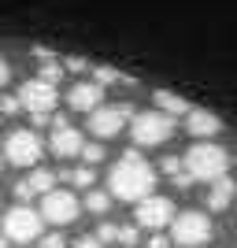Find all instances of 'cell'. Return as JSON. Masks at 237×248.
<instances>
[{
  "label": "cell",
  "mask_w": 237,
  "mask_h": 248,
  "mask_svg": "<svg viewBox=\"0 0 237 248\" xmlns=\"http://www.w3.org/2000/svg\"><path fill=\"white\" fill-rule=\"evenodd\" d=\"M152 186H156V170L144 163L137 152L119 155V163H115L111 174H108V189H111V197L115 200H130V204L148 200V197H152Z\"/></svg>",
  "instance_id": "6da1fadb"
},
{
  "label": "cell",
  "mask_w": 237,
  "mask_h": 248,
  "mask_svg": "<svg viewBox=\"0 0 237 248\" xmlns=\"http://www.w3.org/2000/svg\"><path fill=\"white\" fill-rule=\"evenodd\" d=\"M226 167H230V159H226V148H219V145H207V141H200V145H193L186 152V170L193 178H200V182H222L226 178Z\"/></svg>",
  "instance_id": "7a4b0ae2"
},
{
  "label": "cell",
  "mask_w": 237,
  "mask_h": 248,
  "mask_svg": "<svg viewBox=\"0 0 237 248\" xmlns=\"http://www.w3.org/2000/svg\"><path fill=\"white\" fill-rule=\"evenodd\" d=\"M130 134H134L137 145H163L167 137L174 134V119L163 111H141L134 115V123H130Z\"/></svg>",
  "instance_id": "3957f363"
},
{
  "label": "cell",
  "mask_w": 237,
  "mask_h": 248,
  "mask_svg": "<svg viewBox=\"0 0 237 248\" xmlns=\"http://www.w3.org/2000/svg\"><path fill=\"white\" fill-rule=\"evenodd\" d=\"M41 226H45V215L33 211L30 204H19L4 215V237L8 241H41Z\"/></svg>",
  "instance_id": "277c9868"
},
{
  "label": "cell",
  "mask_w": 237,
  "mask_h": 248,
  "mask_svg": "<svg viewBox=\"0 0 237 248\" xmlns=\"http://www.w3.org/2000/svg\"><path fill=\"white\" fill-rule=\"evenodd\" d=\"M171 237L182 248L204 245V241H211V218H207L204 211H182V215L174 218V226H171Z\"/></svg>",
  "instance_id": "5b68a950"
},
{
  "label": "cell",
  "mask_w": 237,
  "mask_h": 248,
  "mask_svg": "<svg viewBox=\"0 0 237 248\" xmlns=\"http://www.w3.org/2000/svg\"><path fill=\"white\" fill-rule=\"evenodd\" d=\"M4 159L15 167H33L41 159V137L33 130H11L4 141Z\"/></svg>",
  "instance_id": "8992f818"
},
{
  "label": "cell",
  "mask_w": 237,
  "mask_h": 248,
  "mask_svg": "<svg viewBox=\"0 0 237 248\" xmlns=\"http://www.w3.org/2000/svg\"><path fill=\"white\" fill-rule=\"evenodd\" d=\"M19 100H22V108L33 115V123H45L48 111H52V104H56V85L41 82V78H30V82L19 89Z\"/></svg>",
  "instance_id": "52a82bcc"
},
{
  "label": "cell",
  "mask_w": 237,
  "mask_h": 248,
  "mask_svg": "<svg viewBox=\"0 0 237 248\" xmlns=\"http://www.w3.org/2000/svg\"><path fill=\"white\" fill-rule=\"evenodd\" d=\"M78 211H82V204H78V197H74L71 189H56V193H48L45 204H41V215L48 218V222H56V226L78 222Z\"/></svg>",
  "instance_id": "ba28073f"
},
{
  "label": "cell",
  "mask_w": 237,
  "mask_h": 248,
  "mask_svg": "<svg viewBox=\"0 0 237 248\" xmlns=\"http://www.w3.org/2000/svg\"><path fill=\"white\" fill-rule=\"evenodd\" d=\"M137 226H144V230H159V226H167V222H171V226H174V204H171V200L167 197H148V200H141V204H137Z\"/></svg>",
  "instance_id": "9c48e42d"
},
{
  "label": "cell",
  "mask_w": 237,
  "mask_h": 248,
  "mask_svg": "<svg viewBox=\"0 0 237 248\" xmlns=\"http://www.w3.org/2000/svg\"><path fill=\"white\" fill-rule=\"evenodd\" d=\"M134 115V108L130 104H119V108H100V111L89 115V134H96L104 141V137H115L119 130H123V123Z\"/></svg>",
  "instance_id": "30bf717a"
},
{
  "label": "cell",
  "mask_w": 237,
  "mask_h": 248,
  "mask_svg": "<svg viewBox=\"0 0 237 248\" xmlns=\"http://www.w3.org/2000/svg\"><path fill=\"white\" fill-rule=\"evenodd\" d=\"M52 152L60 155V159H67V155H82L85 152V141L82 134L74 130L71 123H63V119H56V126H52V137H48Z\"/></svg>",
  "instance_id": "8fae6325"
},
{
  "label": "cell",
  "mask_w": 237,
  "mask_h": 248,
  "mask_svg": "<svg viewBox=\"0 0 237 248\" xmlns=\"http://www.w3.org/2000/svg\"><path fill=\"white\" fill-rule=\"evenodd\" d=\"M100 100H104V85L100 82H78L67 93V104H71L74 111H100Z\"/></svg>",
  "instance_id": "7c38bea8"
},
{
  "label": "cell",
  "mask_w": 237,
  "mask_h": 248,
  "mask_svg": "<svg viewBox=\"0 0 237 248\" xmlns=\"http://www.w3.org/2000/svg\"><path fill=\"white\" fill-rule=\"evenodd\" d=\"M15 193H19V200H30V197H37V193L48 197V193H56V174H52V170H30V174L15 186Z\"/></svg>",
  "instance_id": "4fadbf2b"
},
{
  "label": "cell",
  "mask_w": 237,
  "mask_h": 248,
  "mask_svg": "<svg viewBox=\"0 0 237 248\" xmlns=\"http://www.w3.org/2000/svg\"><path fill=\"white\" fill-rule=\"evenodd\" d=\"M189 134L193 137H215V134H222V119L215 111H193L189 115Z\"/></svg>",
  "instance_id": "5bb4252c"
},
{
  "label": "cell",
  "mask_w": 237,
  "mask_h": 248,
  "mask_svg": "<svg viewBox=\"0 0 237 248\" xmlns=\"http://www.w3.org/2000/svg\"><path fill=\"white\" fill-rule=\"evenodd\" d=\"M234 197H237V186L230 178H222V182H215V186L207 189V207H211V211H222Z\"/></svg>",
  "instance_id": "9a60e30c"
},
{
  "label": "cell",
  "mask_w": 237,
  "mask_h": 248,
  "mask_svg": "<svg viewBox=\"0 0 237 248\" xmlns=\"http://www.w3.org/2000/svg\"><path fill=\"white\" fill-rule=\"evenodd\" d=\"M156 104H159V111H163V115H193V111H189V100H186V96L167 93V89H159V93H156Z\"/></svg>",
  "instance_id": "2e32d148"
},
{
  "label": "cell",
  "mask_w": 237,
  "mask_h": 248,
  "mask_svg": "<svg viewBox=\"0 0 237 248\" xmlns=\"http://www.w3.org/2000/svg\"><path fill=\"white\" fill-rule=\"evenodd\" d=\"M111 193H104V189H89L85 193V211H93V215H104L108 207H111Z\"/></svg>",
  "instance_id": "e0dca14e"
},
{
  "label": "cell",
  "mask_w": 237,
  "mask_h": 248,
  "mask_svg": "<svg viewBox=\"0 0 237 248\" xmlns=\"http://www.w3.org/2000/svg\"><path fill=\"white\" fill-rule=\"evenodd\" d=\"M163 170L174 178L178 186H189V182H193V174L186 170V159H178V155H167V159H163Z\"/></svg>",
  "instance_id": "ac0fdd59"
},
{
  "label": "cell",
  "mask_w": 237,
  "mask_h": 248,
  "mask_svg": "<svg viewBox=\"0 0 237 248\" xmlns=\"http://www.w3.org/2000/svg\"><path fill=\"white\" fill-rule=\"evenodd\" d=\"M67 178H71L74 186H82V189H93V167H78V170H71Z\"/></svg>",
  "instance_id": "d6986e66"
},
{
  "label": "cell",
  "mask_w": 237,
  "mask_h": 248,
  "mask_svg": "<svg viewBox=\"0 0 237 248\" xmlns=\"http://www.w3.org/2000/svg\"><path fill=\"white\" fill-rule=\"evenodd\" d=\"M93 82H100V85H108V82H130L126 74H119L115 67H96V78Z\"/></svg>",
  "instance_id": "ffe728a7"
},
{
  "label": "cell",
  "mask_w": 237,
  "mask_h": 248,
  "mask_svg": "<svg viewBox=\"0 0 237 248\" xmlns=\"http://www.w3.org/2000/svg\"><path fill=\"white\" fill-rule=\"evenodd\" d=\"M96 237H100V241H119V237H123V226H115V222H104V226L96 230Z\"/></svg>",
  "instance_id": "44dd1931"
},
{
  "label": "cell",
  "mask_w": 237,
  "mask_h": 248,
  "mask_svg": "<svg viewBox=\"0 0 237 248\" xmlns=\"http://www.w3.org/2000/svg\"><path fill=\"white\" fill-rule=\"evenodd\" d=\"M82 159H85V167H93L96 159H104V145H96V141H93V145H85Z\"/></svg>",
  "instance_id": "7402d4cb"
},
{
  "label": "cell",
  "mask_w": 237,
  "mask_h": 248,
  "mask_svg": "<svg viewBox=\"0 0 237 248\" xmlns=\"http://www.w3.org/2000/svg\"><path fill=\"white\" fill-rule=\"evenodd\" d=\"M63 78V71H60V63H45V71H41V82H48V85H56Z\"/></svg>",
  "instance_id": "603a6c76"
},
{
  "label": "cell",
  "mask_w": 237,
  "mask_h": 248,
  "mask_svg": "<svg viewBox=\"0 0 237 248\" xmlns=\"http://www.w3.org/2000/svg\"><path fill=\"white\" fill-rule=\"evenodd\" d=\"M37 248H67V241H63V233H48V237H41Z\"/></svg>",
  "instance_id": "cb8c5ba5"
},
{
  "label": "cell",
  "mask_w": 237,
  "mask_h": 248,
  "mask_svg": "<svg viewBox=\"0 0 237 248\" xmlns=\"http://www.w3.org/2000/svg\"><path fill=\"white\" fill-rule=\"evenodd\" d=\"M22 108V100L19 96H4V100H0V111H8V115H15Z\"/></svg>",
  "instance_id": "d4e9b609"
},
{
  "label": "cell",
  "mask_w": 237,
  "mask_h": 248,
  "mask_svg": "<svg viewBox=\"0 0 237 248\" xmlns=\"http://www.w3.org/2000/svg\"><path fill=\"white\" fill-rule=\"evenodd\" d=\"M100 245H104L100 237H78L74 241V248H100Z\"/></svg>",
  "instance_id": "484cf974"
},
{
  "label": "cell",
  "mask_w": 237,
  "mask_h": 248,
  "mask_svg": "<svg viewBox=\"0 0 237 248\" xmlns=\"http://www.w3.org/2000/svg\"><path fill=\"white\" fill-rule=\"evenodd\" d=\"M119 241H123V245H134L137 241V226H123V237Z\"/></svg>",
  "instance_id": "4316f807"
},
{
  "label": "cell",
  "mask_w": 237,
  "mask_h": 248,
  "mask_svg": "<svg viewBox=\"0 0 237 248\" xmlns=\"http://www.w3.org/2000/svg\"><path fill=\"white\" fill-rule=\"evenodd\" d=\"M148 248H171V241H167V237H163V233H156V237H152V241H148Z\"/></svg>",
  "instance_id": "83f0119b"
},
{
  "label": "cell",
  "mask_w": 237,
  "mask_h": 248,
  "mask_svg": "<svg viewBox=\"0 0 237 248\" xmlns=\"http://www.w3.org/2000/svg\"><path fill=\"white\" fill-rule=\"evenodd\" d=\"M11 78V67H8V60H0V85Z\"/></svg>",
  "instance_id": "f1b7e54d"
},
{
  "label": "cell",
  "mask_w": 237,
  "mask_h": 248,
  "mask_svg": "<svg viewBox=\"0 0 237 248\" xmlns=\"http://www.w3.org/2000/svg\"><path fill=\"white\" fill-rule=\"evenodd\" d=\"M0 167H4V159H0Z\"/></svg>",
  "instance_id": "f546056e"
}]
</instances>
